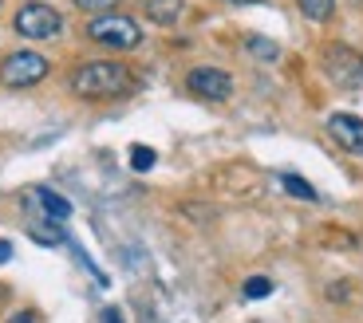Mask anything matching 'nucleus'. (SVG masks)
Masks as SVG:
<instances>
[{
    "label": "nucleus",
    "instance_id": "1",
    "mask_svg": "<svg viewBox=\"0 0 363 323\" xmlns=\"http://www.w3.org/2000/svg\"><path fill=\"white\" fill-rule=\"evenodd\" d=\"M67 87H72V95H79L87 103L123 99L135 87V72H130L127 63H115V60H91V63H79L67 75Z\"/></svg>",
    "mask_w": 363,
    "mask_h": 323
},
{
    "label": "nucleus",
    "instance_id": "2",
    "mask_svg": "<svg viewBox=\"0 0 363 323\" xmlns=\"http://www.w3.org/2000/svg\"><path fill=\"white\" fill-rule=\"evenodd\" d=\"M87 40L103 47H115V52H130V47L143 44V28L135 16H123V12H107V16H91L87 20Z\"/></svg>",
    "mask_w": 363,
    "mask_h": 323
},
{
    "label": "nucleus",
    "instance_id": "3",
    "mask_svg": "<svg viewBox=\"0 0 363 323\" xmlns=\"http://www.w3.org/2000/svg\"><path fill=\"white\" fill-rule=\"evenodd\" d=\"M48 72H52V63H48V55L40 52H12L0 60V83L12 91H24V87H36V83L48 79Z\"/></svg>",
    "mask_w": 363,
    "mask_h": 323
},
{
    "label": "nucleus",
    "instance_id": "4",
    "mask_svg": "<svg viewBox=\"0 0 363 323\" xmlns=\"http://www.w3.org/2000/svg\"><path fill=\"white\" fill-rule=\"evenodd\" d=\"M12 28H16L24 40H52V36H60L64 16H60L52 4H44V0H32V4H20Z\"/></svg>",
    "mask_w": 363,
    "mask_h": 323
},
{
    "label": "nucleus",
    "instance_id": "5",
    "mask_svg": "<svg viewBox=\"0 0 363 323\" xmlns=\"http://www.w3.org/2000/svg\"><path fill=\"white\" fill-rule=\"evenodd\" d=\"M324 72L332 75V83L336 87H359L363 83V55L359 52H352V47H344V44H332L324 52Z\"/></svg>",
    "mask_w": 363,
    "mask_h": 323
},
{
    "label": "nucleus",
    "instance_id": "6",
    "mask_svg": "<svg viewBox=\"0 0 363 323\" xmlns=\"http://www.w3.org/2000/svg\"><path fill=\"white\" fill-rule=\"evenodd\" d=\"M186 87L198 95V99H209V103H225L233 95V75L221 72V67H194L186 75Z\"/></svg>",
    "mask_w": 363,
    "mask_h": 323
},
{
    "label": "nucleus",
    "instance_id": "7",
    "mask_svg": "<svg viewBox=\"0 0 363 323\" xmlns=\"http://www.w3.org/2000/svg\"><path fill=\"white\" fill-rule=\"evenodd\" d=\"M328 135L336 138V146H344L347 154H363V118L359 115H328Z\"/></svg>",
    "mask_w": 363,
    "mask_h": 323
},
{
    "label": "nucleus",
    "instance_id": "8",
    "mask_svg": "<svg viewBox=\"0 0 363 323\" xmlns=\"http://www.w3.org/2000/svg\"><path fill=\"white\" fill-rule=\"evenodd\" d=\"M24 201L40 205V213H44L52 225H60V221H67V217H72V201H67V198H60V193H55V189H48V186L28 189V193H24Z\"/></svg>",
    "mask_w": 363,
    "mask_h": 323
},
{
    "label": "nucleus",
    "instance_id": "9",
    "mask_svg": "<svg viewBox=\"0 0 363 323\" xmlns=\"http://www.w3.org/2000/svg\"><path fill=\"white\" fill-rule=\"evenodd\" d=\"M178 16H182V0H146V20L170 28L178 24Z\"/></svg>",
    "mask_w": 363,
    "mask_h": 323
},
{
    "label": "nucleus",
    "instance_id": "10",
    "mask_svg": "<svg viewBox=\"0 0 363 323\" xmlns=\"http://www.w3.org/2000/svg\"><path fill=\"white\" fill-rule=\"evenodd\" d=\"M296 4H300V12L308 20H316V24H324V20L336 12V0H296Z\"/></svg>",
    "mask_w": 363,
    "mask_h": 323
},
{
    "label": "nucleus",
    "instance_id": "11",
    "mask_svg": "<svg viewBox=\"0 0 363 323\" xmlns=\"http://www.w3.org/2000/svg\"><path fill=\"white\" fill-rule=\"evenodd\" d=\"M281 186L289 189L292 198H300V201H316V189H312L304 178H300V174H284V178H281Z\"/></svg>",
    "mask_w": 363,
    "mask_h": 323
},
{
    "label": "nucleus",
    "instance_id": "12",
    "mask_svg": "<svg viewBox=\"0 0 363 323\" xmlns=\"http://www.w3.org/2000/svg\"><path fill=\"white\" fill-rule=\"evenodd\" d=\"M155 162H158V154L150 150V146H135V150H130V170H135V174L155 170Z\"/></svg>",
    "mask_w": 363,
    "mask_h": 323
},
{
    "label": "nucleus",
    "instance_id": "13",
    "mask_svg": "<svg viewBox=\"0 0 363 323\" xmlns=\"http://www.w3.org/2000/svg\"><path fill=\"white\" fill-rule=\"evenodd\" d=\"M245 47L257 55V60H269V63L277 60V55H281V47L272 44V40H261V36H249V40H245Z\"/></svg>",
    "mask_w": 363,
    "mask_h": 323
},
{
    "label": "nucleus",
    "instance_id": "14",
    "mask_svg": "<svg viewBox=\"0 0 363 323\" xmlns=\"http://www.w3.org/2000/svg\"><path fill=\"white\" fill-rule=\"evenodd\" d=\"M32 237H36V244H44V249L64 244V233H60L55 225H32Z\"/></svg>",
    "mask_w": 363,
    "mask_h": 323
},
{
    "label": "nucleus",
    "instance_id": "15",
    "mask_svg": "<svg viewBox=\"0 0 363 323\" xmlns=\"http://www.w3.org/2000/svg\"><path fill=\"white\" fill-rule=\"evenodd\" d=\"M272 292V280L269 276H249L245 280V300H264Z\"/></svg>",
    "mask_w": 363,
    "mask_h": 323
},
{
    "label": "nucleus",
    "instance_id": "16",
    "mask_svg": "<svg viewBox=\"0 0 363 323\" xmlns=\"http://www.w3.org/2000/svg\"><path fill=\"white\" fill-rule=\"evenodd\" d=\"M118 0H75V8H83V12H91V16H107L111 8H115Z\"/></svg>",
    "mask_w": 363,
    "mask_h": 323
},
{
    "label": "nucleus",
    "instance_id": "17",
    "mask_svg": "<svg viewBox=\"0 0 363 323\" xmlns=\"http://www.w3.org/2000/svg\"><path fill=\"white\" fill-rule=\"evenodd\" d=\"M9 323H40V315L36 312H16V315H9Z\"/></svg>",
    "mask_w": 363,
    "mask_h": 323
},
{
    "label": "nucleus",
    "instance_id": "18",
    "mask_svg": "<svg viewBox=\"0 0 363 323\" xmlns=\"http://www.w3.org/2000/svg\"><path fill=\"white\" fill-rule=\"evenodd\" d=\"M99 323H123V312H118V307H103V319Z\"/></svg>",
    "mask_w": 363,
    "mask_h": 323
},
{
    "label": "nucleus",
    "instance_id": "19",
    "mask_svg": "<svg viewBox=\"0 0 363 323\" xmlns=\"http://www.w3.org/2000/svg\"><path fill=\"white\" fill-rule=\"evenodd\" d=\"M9 261H12V244L0 237V264H9Z\"/></svg>",
    "mask_w": 363,
    "mask_h": 323
},
{
    "label": "nucleus",
    "instance_id": "20",
    "mask_svg": "<svg viewBox=\"0 0 363 323\" xmlns=\"http://www.w3.org/2000/svg\"><path fill=\"white\" fill-rule=\"evenodd\" d=\"M4 300H9V292H4V284H0V304H4Z\"/></svg>",
    "mask_w": 363,
    "mask_h": 323
},
{
    "label": "nucleus",
    "instance_id": "21",
    "mask_svg": "<svg viewBox=\"0 0 363 323\" xmlns=\"http://www.w3.org/2000/svg\"><path fill=\"white\" fill-rule=\"evenodd\" d=\"M225 4H249V0H225Z\"/></svg>",
    "mask_w": 363,
    "mask_h": 323
},
{
    "label": "nucleus",
    "instance_id": "22",
    "mask_svg": "<svg viewBox=\"0 0 363 323\" xmlns=\"http://www.w3.org/2000/svg\"><path fill=\"white\" fill-rule=\"evenodd\" d=\"M0 4H4V0H0Z\"/></svg>",
    "mask_w": 363,
    "mask_h": 323
}]
</instances>
